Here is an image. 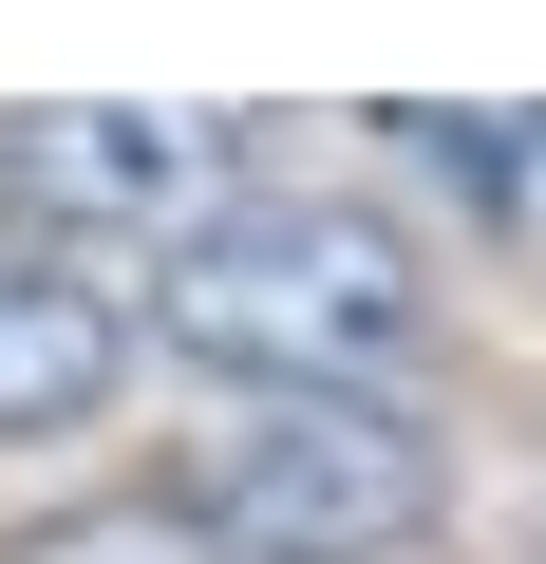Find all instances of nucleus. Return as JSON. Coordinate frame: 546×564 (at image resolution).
<instances>
[{"mask_svg":"<svg viewBox=\"0 0 546 564\" xmlns=\"http://www.w3.org/2000/svg\"><path fill=\"white\" fill-rule=\"evenodd\" d=\"M151 321H170V358H207L245 395H377L415 358V321H433V263L358 188H207L170 226V263H151L132 339Z\"/></svg>","mask_w":546,"mask_h":564,"instance_id":"1","label":"nucleus"},{"mask_svg":"<svg viewBox=\"0 0 546 564\" xmlns=\"http://www.w3.org/2000/svg\"><path fill=\"white\" fill-rule=\"evenodd\" d=\"M170 508H189L226 564H396V545L452 508V470H433V433H415L396 395H264L245 433L189 452Z\"/></svg>","mask_w":546,"mask_h":564,"instance_id":"2","label":"nucleus"},{"mask_svg":"<svg viewBox=\"0 0 546 564\" xmlns=\"http://www.w3.org/2000/svg\"><path fill=\"white\" fill-rule=\"evenodd\" d=\"M207 113H132V95H57V113H20L0 132V188L39 207V245H95V226H189L207 207Z\"/></svg>","mask_w":546,"mask_h":564,"instance_id":"3","label":"nucleus"},{"mask_svg":"<svg viewBox=\"0 0 546 564\" xmlns=\"http://www.w3.org/2000/svg\"><path fill=\"white\" fill-rule=\"evenodd\" d=\"M114 377H132V282L95 245L0 226V452H20V433H76Z\"/></svg>","mask_w":546,"mask_h":564,"instance_id":"4","label":"nucleus"},{"mask_svg":"<svg viewBox=\"0 0 546 564\" xmlns=\"http://www.w3.org/2000/svg\"><path fill=\"white\" fill-rule=\"evenodd\" d=\"M0 564H226L170 489H95V508H57V527H20Z\"/></svg>","mask_w":546,"mask_h":564,"instance_id":"5","label":"nucleus"},{"mask_svg":"<svg viewBox=\"0 0 546 564\" xmlns=\"http://www.w3.org/2000/svg\"><path fill=\"white\" fill-rule=\"evenodd\" d=\"M452 188H471V226H527V113H396Z\"/></svg>","mask_w":546,"mask_h":564,"instance_id":"6","label":"nucleus"}]
</instances>
